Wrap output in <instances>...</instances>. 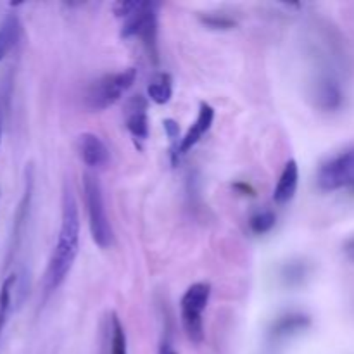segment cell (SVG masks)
Returning <instances> with one entry per match:
<instances>
[{
	"label": "cell",
	"mask_w": 354,
	"mask_h": 354,
	"mask_svg": "<svg viewBox=\"0 0 354 354\" xmlns=\"http://www.w3.org/2000/svg\"><path fill=\"white\" fill-rule=\"evenodd\" d=\"M80 251V211L75 194L66 187L62 194V213L61 227H59L57 242L48 259L47 272H45V289L54 292L64 283L71 272L75 259Z\"/></svg>",
	"instance_id": "cell-1"
},
{
	"label": "cell",
	"mask_w": 354,
	"mask_h": 354,
	"mask_svg": "<svg viewBox=\"0 0 354 354\" xmlns=\"http://www.w3.org/2000/svg\"><path fill=\"white\" fill-rule=\"evenodd\" d=\"M158 10L159 3L121 0L114 3V14L121 24V37L138 38L145 50L158 62Z\"/></svg>",
	"instance_id": "cell-2"
},
{
	"label": "cell",
	"mask_w": 354,
	"mask_h": 354,
	"mask_svg": "<svg viewBox=\"0 0 354 354\" xmlns=\"http://www.w3.org/2000/svg\"><path fill=\"white\" fill-rule=\"evenodd\" d=\"M83 197H85L86 216L92 241L100 249H109L114 244V230L107 216L106 201H104L102 185L92 173L83 175Z\"/></svg>",
	"instance_id": "cell-3"
},
{
	"label": "cell",
	"mask_w": 354,
	"mask_h": 354,
	"mask_svg": "<svg viewBox=\"0 0 354 354\" xmlns=\"http://www.w3.org/2000/svg\"><path fill=\"white\" fill-rule=\"evenodd\" d=\"M135 80H137V69L135 68L104 75L102 78L95 80L86 90V107L90 111H95V113L109 109L133 86Z\"/></svg>",
	"instance_id": "cell-4"
},
{
	"label": "cell",
	"mask_w": 354,
	"mask_h": 354,
	"mask_svg": "<svg viewBox=\"0 0 354 354\" xmlns=\"http://www.w3.org/2000/svg\"><path fill=\"white\" fill-rule=\"evenodd\" d=\"M211 299V286L207 282L192 283L180 301V318L187 339L192 344L204 341V311Z\"/></svg>",
	"instance_id": "cell-5"
},
{
	"label": "cell",
	"mask_w": 354,
	"mask_h": 354,
	"mask_svg": "<svg viewBox=\"0 0 354 354\" xmlns=\"http://www.w3.org/2000/svg\"><path fill=\"white\" fill-rule=\"evenodd\" d=\"M317 185L324 192L354 189V145L322 162L317 171Z\"/></svg>",
	"instance_id": "cell-6"
},
{
	"label": "cell",
	"mask_w": 354,
	"mask_h": 354,
	"mask_svg": "<svg viewBox=\"0 0 354 354\" xmlns=\"http://www.w3.org/2000/svg\"><path fill=\"white\" fill-rule=\"evenodd\" d=\"M76 151H78L83 165L92 169L104 168L111 159L109 149L104 144L102 138L95 133H88V131L76 138Z\"/></svg>",
	"instance_id": "cell-7"
},
{
	"label": "cell",
	"mask_w": 354,
	"mask_h": 354,
	"mask_svg": "<svg viewBox=\"0 0 354 354\" xmlns=\"http://www.w3.org/2000/svg\"><path fill=\"white\" fill-rule=\"evenodd\" d=\"M147 99L144 95H133L124 106V124L131 137L138 142L147 140L149 137V114Z\"/></svg>",
	"instance_id": "cell-8"
},
{
	"label": "cell",
	"mask_w": 354,
	"mask_h": 354,
	"mask_svg": "<svg viewBox=\"0 0 354 354\" xmlns=\"http://www.w3.org/2000/svg\"><path fill=\"white\" fill-rule=\"evenodd\" d=\"M213 121H214V109L209 106V104L203 102L199 106V114H197L196 121H194L192 127L189 128V131L182 137V142H180L178 145V151H176L175 159H173V165H176V161H178L182 156H185L187 152L192 151V149L199 144L201 138L209 131Z\"/></svg>",
	"instance_id": "cell-9"
},
{
	"label": "cell",
	"mask_w": 354,
	"mask_h": 354,
	"mask_svg": "<svg viewBox=\"0 0 354 354\" xmlns=\"http://www.w3.org/2000/svg\"><path fill=\"white\" fill-rule=\"evenodd\" d=\"M297 185H299V166H297L296 159H289L280 173L275 190H273V201L279 206L290 203L296 196Z\"/></svg>",
	"instance_id": "cell-10"
},
{
	"label": "cell",
	"mask_w": 354,
	"mask_h": 354,
	"mask_svg": "<svg viewBox=\"0 0 354 354\" xmlns=\"http://www.w3.org/2000/svg\"><path fill=\"white\" fill-rule=\"evenodd\" d=\"M342 88L332 76H322L315 86V100L324 111H337L342 106Z\"/></svg>",
	"instance_id": "cell-11"
},
{
	"label": "cell",
	"mask_w": 354,
	"mask_h": 354,
	"mask_svg": "<svg viewBox=\"0 0 354 354\" xmlns=\"http://www.w3.org/2000/svg\"><path fill=\"white\" fill-rule=\"evenodd\" d=\"M21 37V21L16 14H7L0 24V61L7 57L16 47Z\"/></svg>",
	"instance_id": "cell-12"
},
{
	"label": "cell",
	"mask_w": 354,
	"mask_h": 354,
	"mask_svg": "<svg viewBox=\"0 0 354 354\" xmlns=\"http://www.w3.org/2000/svg\"><path fill=\"white\" fill-rule=\"evenodd\" d=\"M107 344H109V354H128L127 332L114 311L107 317Z\"/></svg>",
	"instance_id": "cell-13"
},
{
	"label": "cell",
	"mask_w": 354,
	"mask_h": 354,
	"mask_svg": "<svg viewBox=\"0 0 354 354\" xmlns=\"http://www.w3.org/2000/svg\"><path fill=\"white\" fill-rule=\"evenodd\" d=\"M147 93L151 97L152 102L159 104V106H165L171 100L173 95V80L168 73H158L154 75V78L149 82Z\"/></svg>",
	"instance_id": "cell-14"
},
{
	"label": "cell",
	"mask_w": 354,
	"mask_h": 354,
	"mask_svg": "<svg viewBox=\"0 0 354 354\" xmlns=\"http://www.w3.org/2000/svg\"><path fill=\"white\" fill-rule=\"evenodd\" d=\"M31 190H33V178H31V171H28L26 175V187H24V196L21 201L19 207H17L16 221H14V230H12V248L10 251L17 248V242H19L21 234H23L24 221L28 218V211H30V203H31Z\"/></svg>",
	"instance_id": "cell-15"
},
{
	"label": "cell",
	"mask_w": 354,
	"mask_h": 354,
	"mask_svg": "<svg viewBox=\"0 0 354 354\" xmlns=\"http://www.w3.org/2000/svg\"><path fill=\"white\" fill-rule=\"evenodd\" d=\"M17 277L9 275L3 280L2 287H0V337L6 328L7 320H9L10 310H12V299H14V289H16Z\"/></svg>",
	"instance_id": "cell-16"
},
{
	"label": "cell",
	"mask_w": 354,
	"mask_h": 354,
	"mask_svg": "<svg viewBox=\"0 0 354 354\" xmlns=\"http://www.w3.org/2000/svg\"><path fill=\"white\" fill-rule=\"evenodd\" d=\"M310 325V318L304 315H287V317L279 318L273 325V335L275 337H287L294 332H301Z\"/></svg>",
	"instance_id": "cell-17"
},
{
	"label": "cell",
	"mask_w": 354,
	"mask_h": 354,
	"mask_svg": "<svg viewBox=\"0 0 354 354\" xmlns=\"http://www.w3.org/2000/svg\"><path fill=\"white\" fill-rule=\"evenodd\" d=\"M277 223V216L273 211L270 209H263V211H256L251 218H249V228H251L252 234L256 235H265L275 227Z\"/></svg>",
	"instance_id": "cell-18"
},
{
	"label": "cell",
	"mask_w": 354,
	"mask_h": 354,
	"mask_svg": "<svg viewBox=\"0 0 354 354\" xmlns=\"http://www.w3.org/2000/svg\"><path fill=\"white\" fill-rule=\"evenodd\" d=\"M201 21L203 24H206L209 30H220V31H227L235 28V19L234 17L227 16V14H213L207 12L206 16H201Z\"/></svg>",
	"instance_id": "cell-19"
},
{
	"label": "cell",
	"mask_w": 354,
	"mask_h": 354,
	"mask_svg": "<svg viewBox=\"0 0 354 354\" xmlns=\"http://www.w3.org/2000/svg\"><path fill=\"white\" fill-rule=\"evenodd\" d=\"M162 124H165L166 135H168L169 140L173 142V159H175L176 151H178V145H180V142H182V138L178 137L180 128H178V124H176L173 120H165V121H162Z\"/></svg>",
	"instance_id": "cell-20"
},
{
	"label": "cell",
	"mask_w": 354,
	"mask_h": 354,
	"mask_svg": "<svg viewBox=\"0 0 354 354\" xmlns=\"http://www.w3.org/2000/svg\"><path fill=\"white\" fill-rule=\"evenodd\" d=\"M158 354H178V351L173 348L171 342L165 341V342H161V346H159V353Z\"/></svg>",
	"instance_id": "cell-21"
},
{
	"label": "cell",
	"mask_w": 354,
	"mask_h": 354,
	"mask_svg": "<svg viewBox=\"0 0 354 354\" xmlns=\"http://www.w3.org/2000/svg\"><path fill=\"white\" fill-rule=\"evenodd\" d=\"M344 251H346V254H348V258L353 259V261H354V239H351V241L346 244Z\"/></svg>",
	"instance_id": "cell-22"
},
{
	"label": "cell",
	"mask_w": 354,
	"mask_h": 354,
	"mask_svg": "<svg viewBox=\"0 0 354 354\" xmlns=\"http://www.w3.org/2000/svg\"><path fill=\"white\" fill-rule=\"evenodd\" d=\"M2 131H3V109L0 104V145H2Z\"/></svg>",
	"instance_id": "cell-23"
}]
</instances>
